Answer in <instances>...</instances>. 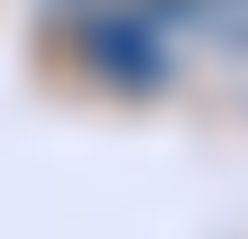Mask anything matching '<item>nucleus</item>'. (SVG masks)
I'll return each instance as SVG.
<instances>
[{"label": "nucleus", "instance_id": "1", "mask_svg": "<svg viewBox=\"0 0 248 239\" xmlns=\"http://www.w3.org/2000/svg\"><path fill=\"white\" fill-rule=\"evenodd\" d=\"M74 37H83V64H92L110 92H156V83L184 64L175 0H129V9H101V18H83Z\"/></svg>", "mask_w": 248, "mask_h": 239}, {"label": "nucleus", "instance_id": "2", "mask_svg": "<svg viewBox=\"0 0 248 239\" xmlns=\"http://www.w3.org/2000/svg\"><path fill=\"white\" fill-rule=\"evenodd\" d=\"M175 28L193 37H221V46H248V0H175Z\"/></svg>", "mask_w": 248, "mask_h": 239}, {"label": "nucleus", "instance_id": "3", "mask_svg": "<svg viewBox=\"0 0 248 239\" xmlns=\"http://www.w3.org/2000/svg\"><path fill=\"white\" fill-rule=\"evenodd\" d=\"M101 9H129V0H55V18H74V28H83V18H101Z\"/></svg>", "mask_w": 248, "mask_h": 239}]
</instances>
